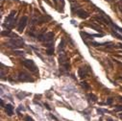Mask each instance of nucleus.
Returning <instances> with one entry per match:
<instances>
[{
    "label": "nucleus",
    "instance_id": "nucleus-1",
    "mask_svg": "<svg viewBox=\"0 0 122 121\" xmlns=\"http://www.w3.org/2000/svg\"><path fill=\"white\" fill-rule=\"evenodd\" d=\"M15 15H16V12H15V11H12V12H11V14L6 17V19H5V22H4L3 26H4L5 28H7L8 30H11L12 28H14V27H15V22H16Z\"/></svg>",
    "mask_w": 122,
    "mask_h": 121
},
{
    "label": "nucleus",
    "instance_id": "nucleus-2",
    "mask_svg": "<svg viewBox=\"0 0 122 121\" xmlns=\"http://www.w3.org/2000/svg\"><path fill=\"white\" fill-rule=\"evenodd\" d=\"M59 62H60V69L62 72H67L69 70V63L66 54L61 53L59 56Z\"/></svg>",
    "mask_w": 122,
    "mask_h": 121
},
{
    "label": "nucleus",
    "instance_id": "nucleus-3",
    "mask_svg": "<svg viewBox=\"0 0 122 121\" xmlns=\"http://www.w3.org/2000/svg\"><path fill=\"white\" fill-rule=\"evenodd\" d=\"M23 45H24V40H23V39H21L19 37L13 38L7 42V46L10 47V48H13L15 50L18 49V48H21Z\"/></svg>",
    "mask_w": 122,
    "mask_h": 121
},
{
    "label": "nucleus",
    "instance_id": "nucleus-4",
    "mask_svg": "<svg viewBox=\"0 0 122 121\" xmlns=\"http://www.w3.org/2000/svg\"><path fill=\"white\" fill-rule=\"evenodd\" d=\"M21 63H22V65H23L27 69H29L31 72H33V73H38V72H39L38 66H37L36 64L34 63V60H23Z\"/></svg>",
    "mask_w": 122,
    "mask_h": 121
},
{
    "label": "nucleus",
    "instance_id": "nucleus-5",
    "mask_svg": "<svg viewBox=\"0 0 122 121\" xmlns=\"http://www.w3.org/2000/svg\"><path fill=\"white\" fill-rule=\"evenodd\" d=\"M17 80L19 82H34V79L30 76L29 73H27L25 71L19 72V74L17 75Z\"/></svg>",
    "mask_w": 122,
    "mask_h": 121
},
{
    "label": "nucleus",
    "instance_id": "nucleus-6",
    "mask_svg": "<svg viewBox=\"0 0 122 121\" xmlns=\"http://www.w3.org/2000/svg\"><path fill=\"white\" fill-rule=\"evenodd\" d=\"M27 22H28V17L27 16H22L19 21H18V24H17V31L18 32H22L23 30L25 29L26 25H27Z\"/></svg>",
    "mask_w": 122,
    "mask_h": 121
},
{
    "label": "nucleus",
    "instance_id": "nucleus-7",
    "mask_svg": "<svg viewBox=\"0 0 122 121\" xmlns=\"http://www.w3.org/2000/svg\"><path fill=\"white\" fill-rule=\"evenodd\" d=\"M76 15H77L79 17L84 18V19H86V18H87V17L89 16V15H88L85 10H83V9H78V10L76 11Z\"/></svg>",
    "mask_w": 122,
    "mask_h": 121
},
{
    "label": "nucleus",
    "instance_id": "nucleus-8",
    "mask_svg": "<svg viewBox=\"0 0 122 121\" xmlns=\"http://www.w3.org/2000/svg\"><path fill=\"white\" fill-rule=\"evenodd\" d=\"M87 73H88V69H86V67H81V68H79V70H78V75H79V77H80L81 79L86 78V77L87 76Z\"/></svg>",
    "mask_w": 122,
    "mask_h": 121
},
{
    "label": "nucleus",
    "instance_id": "nucleus-9",
    "mask_svg": "<svg viewBox=\"0 0 122 121\" xmlns=\"http://www.w3.org/2000/svg\"><path fill=\"white\" fill-rule=\"evenodd\" d=\"M5 111L9 116H12L14 114V107L11 104H7L5 106Z\"/></svg>",
    "mask_w": 122,
    "mask_h": 121
},
{
    "label": "nucleus",
    "instance_id": "nucleus-10",
    "mask_svg": "<svg viewBox=\"0 0 122 121\" xmlns=\"http://www.w3.org/2000/svg\"><path fill=\"white\" fill-rule=\"evenodd\" d=\"M53 38H54V33L53 32H48L45 34V39H44V41L47 43V42H52L53 41Z\"/></svg>",
    "mask_w": 122,
    "mask_h": 121
},
{
    "label": "nucleus",
    "instance_id": "nucleus-11",
    "mask_svg": "<svg viewBox=\"0 0 122 121\" xmlns=\"http://www.w3.org/2000/svg\"><path fill=\"white\" fill-rule=\"evenodd\" d=\"M29 95H31V93L25 92V91H19V92L16 94V97H17L19 100H22V99H24L26 96H29Z\"/></svg>",
    "mask_w": 122,
    "mask_h": 121
},
{
    "label": "nucleus",
    "instance_id": "nucleus-12",
    "mask_svg": "<svg viewBox=\"0 0 122 121\" xmlns=\"http://www.w3.org/2000/svg\"><path fill=\"white\" fill-rule=\"evenodd\" d=\"M111 27L112 28V31H115V32H117V33H119V34L122 35V28H121V27L117 26V25L114 24V23H112V24H111Z\"/></svg>",
    "mask_w": 122,
    "mask_h": 121
},
{
    "label": "nucleus",
    "instance_id": "nucleus-13",
    "mask_svg": "<svg viewBox=\"0 0 122 121\" xmlns=\"http://www.w3.org/2000/svg\"><path fill=\"white\" fill-rule=\"evenodd\" d=\"M64 49H65V40L62 39V40H61V42H60V44H59L58 50H59V52H63Z\"/></svg>",
    "mask_w": 122,
    "mask_h": 121
},
{
    "label": "nucleus",
    "instance_id": "nucleus-14",
    "mask_svg": "<svg viewBox=\"0 0 122 121\" xmlns=\"http://www.w3.org/2000/svg\"><path fill=\"white\" fill-rule=\"evenodd\" d=\"M87 26H88V27H91V28H93L94 30H96V31H98V32H101V31H102L101 28H100L99 26L95 25V24H87Z\"/></svg>",
    "mask_w": 122,
    "mask_h": 121
},
{
    "label": "nucleus",
    "instance_id": "nucleus-15",
    "mask_svg": "<svg viewBox=\"0 0 122 121\" xmlns=\"http://www.w3.org/2000/svg\"><path fill=\"white\" fill-rule=\"evenodd\" d=\"M87 97L90 98V100L92 101V102H97V97L94 94H92V93H88L87 94Z\"/></svg>",
    "mask_w": 122,
    "mask_h": 121
},
{
    "label": "nucleus",
    "instance_id": "nucleus-16",
    "mask_svg": "<svg viewBox=\"0 0 122 121\" xmlns=\"http://www.w3.org/2000/svg\"><path fill=\"white\" fill-rule=\"evenodd\" d=\"M46 54H47L48 56L53 55V54H54V46H52V47H48V48L46 49Z\"/></svg>",
    "mask_w": 122,
    "mask_h": 121
},
{
    "label": "nucleus",
    "instance_id": "nucleus-17",
    "mask_svg": "<svg viewBox=\"0 0 122 121\" xmlns=\"http://www.w3.org/2000/svg\"><path fill=\"white\" fill-rule=\"evenodd\" d=\"M112 35L113 37L117 38L118 40H122V35H121V34H119V33H117V32H115V31H112Z\"/></svg>",
    "mask_w": 122,
    "mask_h": 121
},
{
    "label": "nucleus",
    "instance_id": "nucleus-18",
    "mask_svg": "<svg viewBox=\"0 0 122 121\" xmlns=\"http://www.w3.org/2000/svg\"><path fill=\"white\" fill-rule=\"evenodd\" d=\"M11 34H12L11 30H7V31H2V32H1V35H2V36H7L8 38H10Z\"/></svg>",
    "mask_w": 122,
    "mask_h": 121
},
{
    "label": "nucleus",
    "instance_id": "nucleus-19",
    "mask_svg": "<svg viewBox=\"0 0 122 121\" xmlns=\"http://www.w3.org/2000/svg\"><path fill=\"white\" fill-rule=\"evenodd\" d=\"M38 40H40V41H44V39H45V34H40L39 36H38Z\"/></svg>",
    "mask_w": 122,
    "mask_h": 121
},
{
    "label": "nucleus",
    "instance_id": "nucleus-20",
    "mask_svg": "<svg viewBox=\"0 0 122 121\" xmlns=\"http://www.w3.org/2000/svg\"><path fill=\"white\" fill-rule=\"evenodd\" d=\"M81 86H82L85 89H89V86H88L87 83H86V82H82V83H81Z\"/></svg>",
    "mask_w": 122,
    "mask_h": 121
},
{
    "label": "nucleus",
    "instance_id": "nucleus-21",
    "mask_svg": "<svg viewBox=\"0 0 122 121\" xmlns=\"http://www.w3.org/2000/svg\"><path fill=\"white\" fill-rule=\"evenodd\" d=\"M97 112H98L99 114H101V115H102V114H104L105 112H109V111H108L107 110H102V109H100V108H99V109H97Z\"/></svg>",
    "mask_w": 122,
    "mask_h": 121
},
{
    "label": "nucleus",
    "instance_id": "nucleus-22",
    "mask_svg": "<svg viewBox=\"0 0 122 121\" xmlns=\"http://www.w3.org/2000/svg\"><path fill=\"white\" fill-rule=\"evenodd\" d=\"M24 120L25 121H35L31 116H29V115H27V116H25V118H24Z\"/></svg>",
    "mask_w": 122,
    "mask_h": 121
},
{
    "label": "nucleus",
    "instance_id": "nucleus-23",
    "mask_svg": "<svg viewBox=\"0 0 122 121\" xmlns=\"http://www.w3.org/2000/svg\"><path fill=\"white\" fill-rule=\"evenodd\" d=\"M114 111H122V106H121V105L116 106L115 109H114Z\"/></svg>",
    "mask_w": 122,
    "mask_h": 121
},
{
    "label": "nucleus",
    "instance_id": "nucleus-24",
    "mask_svg": "<svg viewBox=\"0 0 122 121\" xmlns=\"http://www.w3.org/2000/svg\"><path fill=\"white\" fill-rule=\"evenodd\" d=\"M112 101H113V99H112V98H109V99L107 100L106 104H107V105H111V104L112 103Z\"/></svg>",
    "mask_w": 122,
    "mask_h": 121
},
{
    "label": "nucleus",
    "instance_id": "nucleus-25",
    "mask_svg": "<svg viewBox=\"0 0 122 121\" xmlns=\"http://www.w3.org/2000/svg\"><path fill=\"white\" fill-rule=\"evenodd\" d=\"M15 53L16 55H20V56H23V55H24V52H22V51H15Z\"/></svg>",
    "mask_w": 122,
    "mask_h": 121
},
{
    "label": "nucleus",
    "instance_id": "nucleus-26",
    "mask_svg": "<svg viewBox=\"0 0 122 121\" xmlns=\"http://www.w3.org/2000/svg\"><path fill=\"white\" fill-rule=\"evenodd\" d=\"M19 111H25V109L23 108V106H22V105H20V106H19V108L17 109V112H18Z\"/></svg>",
    "mask_w": 122,
    "mask_h": 121
},
{
    "label": "nucleus",
    "instance_id": "nucleus-27",
    "mask_svg": "<svg viewBox=\"0 0 122 121\" xmlns=\"http://www.w3.org/2000/svg\"><path fill=\"white\" fill-rule=\"evenodd\" d=\"M50 117H51L52 119H54V120H56V121H59V119H58V118H57L56 116H54L53 114H50Z\"/></svg>",
    "mask_w": 122,
    "mask_h": 121
},
{
    "label": "nucleus",
    "instance_id": "nucleus-28",
    "mask_svg": "<svg viewBox=\"0 0 122 121\" xmlns=\"http://www.w3.org/2000/svg\"><path fill=\"white\" fill-rule=\"evenodd\" d=\"M44 106H45V108H46L48 111H51V108L49 107V105H48V104H44Z\"/></svg>",
    "mask_w": 122,
    "mask_h": 121
},
{
    "label": "nucleus",
    "instance_id": "nucleus-29",
    "mask_svg": "<svg viewBox=\"0 0 122 121\" xmlns=\"http://www.w3.org/2000/svg\"><path fill=\"white\" fill-rule=\"evenodd\" d=\"M0 102H1V107H4V108H5V105H4V101H3V99L0 100Z\"/></svg>",
    "mask_w": 122,
    "mask_h": 121
},
{
    "label": "nucleus",
    "instance_id": "nucleus-30",
    "mask_svg": "<svg viewBox=\"0 0 122 121\" xmlns=\"http://www.w3.org/2000/svg\"><path fill=\"white\" fill-rule=\"evenodd\" d=\"M107 121H113V119L111 117H107Z\"/></svg>",
    "mask_w": 122,
    "mask_h": 121
},
{
    "label": "nucleus",
    "instance_id": "nucleus-31",
    "mask_svg": "<svg viewBox=\"0 0 122 121\" xmlns=\"http://www.w3.org/2000/svg\"><path fill=\"white\" fill-rule=\"evenodd\" d=\"M118 79H119L120 81H122V76H119V77H118Z\"/></svg>",
    "mask_w": 122,
    "mask_h": 121
},
{
    "label": "nucleus",
    "instance_id": "nucleus-32",
    "mask_svg": "<svg viewBox=\"0 0 122 121\" xmlns=\"http://www.w3.org/2000/svg\"><path fill=\"white\" fill-rule=\"evenodd\" d=\"M118 65H120V66H122V63H120V62H116Z\"/></svg>",
    "mask_w": 122,
    "mask_h": 121
},
{
    "label": "nucleus",
    "instance_id": "nucleus-33",
    "mask_svg": "<svg viewBox=\"0 0 122 121\" xmlns=\"http://www.w3.org/2000/svg\"><path fill=\"white\" fill-rule=\"evenodd\" d=\"M118 98H119V100H120V101H122V97H121V96H119Z\"/></svg>",
    "mask_w": 122,
    "mask_h": 121
},
{
    "label": "nucleus",
    "instance_id": "nucleus-34",
    "mask_svg": "<svg viewBox=\"0 0 122 121\" xmlns=\"http://www.w3.org/2000/svg\"><path fill=\"white\" fill-rule=\"evenodd\" d=\"M119 116H120V117H121V118H122V112H121V113H120V114H119Z\"/></svg>",
    "mask_w": 122,
    "mask_h": 121
},
{
    "label": "nucleus",
    "instance_id": "nucleus-35",
    "mask_svg": "<svg viewBox=\"0 0 122 121\" xmlns=\"http://www.w3.org/2000/svg\"><path fill=\"white\" fill-rule=\"evenodd\" d=\"M54 2H55V3H57V0H54Z\"/></svg>",
    "mask_w": 122,
    "mask_h": 121
},
{
    "label": "nucleus",
    "instance_id": "nucleus-36",
    "mask_svg": "<svg viewBox=\"0 0 122 121\" xmlns=\"http://www.w3.org/2000/svg\"><path fill=\"white\" fill-rule=\"evenodd\" d=\"M121 1H122V0H121Z\"/></svg>",
    "mask_w": 122,
    "mask_h": 121
}]
</instances>
